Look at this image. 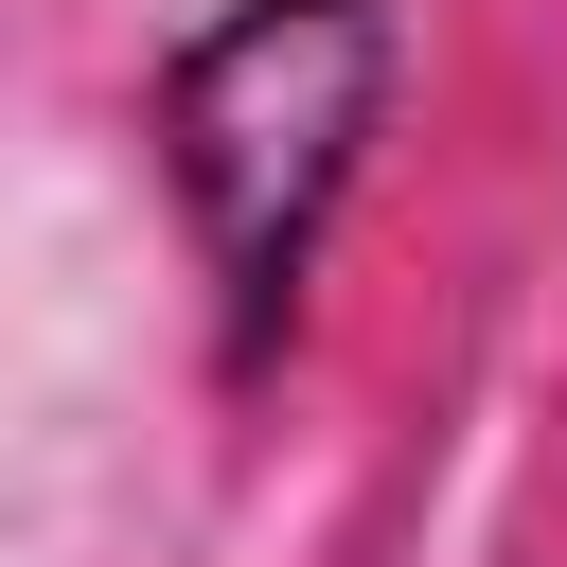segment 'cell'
Instances as JSON below:
<instances>
[{
  "instance_id": "1",
  "label": "cell",
  "mask_w": 567,
  "mask_h": 567,
  "mask_svg": "<svg viewBox=\"0 0 567 567\" xmlns=\"http://www.w3.org/2000/svg\"><path fill=\"white\" fill-rule=\"evenodd\" d=\"M390 89H408L390 0H230L159 53V195L195 230L230 372H266L301 337V284H319V248L390 142Z\"/></svg>"
}]
</instances>
